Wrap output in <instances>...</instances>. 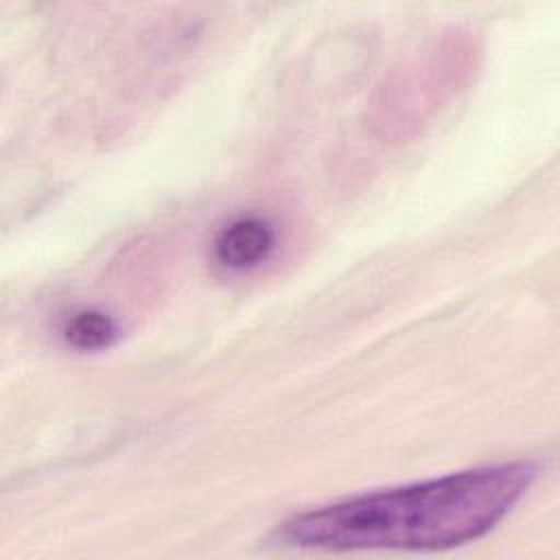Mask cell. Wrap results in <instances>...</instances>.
I'll list each match as a JSON object with an SVG mask.
<instances>
[{
    "label": "cell",
    "instance_id": "2",
    "mask_svg": "<svg viewBox=\"0 0 560 560\" xmlns=\"http://www.w3.org/2000/svg\"><path fill=\"white\" fill-rule=\"evenodd\" d=\"M276 228L262 217H238L219 230L212 243L214 260L228 271H249L276 249Z\"/></svg>",
    "mask_w": 560,
    "mask_h": 560
},
{
    "label": "cell",
    "instance_id": "1",
    "mask_svg": "<svg viewBox=\"0 0 560 560\" xmlns=\"http://www.w3.org/2000/svg\"><path fill=\"white\" fill-rule=\"evenodd\" d=\"M532 459L486 464L300 512L280 538L324 551H444L501 523L538 477Z\"/></svg>",
    "mask_w": 560,
    "mask_h": 560
},
{
    "label": "cell",
    "instance_id": "3",
    "mask_svg": "<svg viewBox=\"0 0 560 560\" xmlns=\"http://www.w3.org/2000/svg\"><path fill=\"white\" fill-rule=\"evenodd\" d=\"M118 337L116 319L101 308H83L74 313L63 326V339L68 346L81 352H94L109 348Z\"/></svg>",
    "mask_w": 560,
    "mask_h": 560
}]
</instances>
